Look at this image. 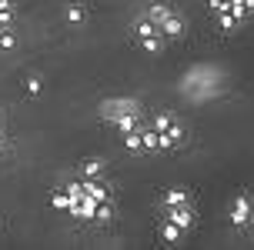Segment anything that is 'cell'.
Segmentation results:
<instances>
[{
	"mask_svg": "<svg viewBox=\"0 0 254 250\" xmlns=\"http://www.w3.org/2000/svg\"><path fill=\"white\" fill-rule=\"evenodd\" d=\"M24 90L30 97H40V90H44V80L40 77H24Z\"/></svg>",
	"mask_w": 254,
	"mask_h": 250,
	"instance_id": "12",
	"label": "cell"
},
{
	"mask_svg": "<svg viewBox=\"0 0 254 250\" xmlns=\"http://www.w3.org/2000/svg\"><path fill=\"white\" fill-rule=\"evenodd\" d=\"M17 47V34L10 27H0V50H13Z\"/></svg>",
	"mask_w": 254,
	"mask_h": 250,
	"instance_id": "11",
	"label": "cell"
},
{
	"mask_svg": "<svg viewBox=\"0 0 254 250\" xmlns=\"http://www.w3.org/2000/svg\"><path fill=\"white\" fill-rule=\"evenodd\" d=\"M64 20H67L70 27L84 24V20H87V10H84V3H67V10H64Z\"/></svg>",
	"mask_w": 254,
	"mask_h": 250,
	"instance_id": "3",
	"label": "cell"
},
{
	"mask_svg": "<svg viewBox=\"0 0 254 250\" xmlns=\"http://www.w3.org/2000/svg\"><path fill=\"white\" fill-rule=\"evenodd\" d=\"M181 230H184V227H178L174 220H164V227H161V237H164L167 244H178V240H181Z\"/></svg>",
	"mask_w": 254,
	"mask_h": 250,
	"instance_id": "8",
	"label": "cell"
},
{
	"mask_svg": "<svg viewBox=\"0 0 254 250\" xmlns=\"http://www.w3.org/2000/svg\"><path fill=\"white\" fill-rule=\"evenodd\" d=\"M10 17H13V3L10 0H0V27L10 24Z\"/></svg>",
	"mask_w": 254,
	"mask_h": 250,
	"instance_id": "14",
	"label": "cell"
},
{
	"mask_svg": "<svg viewBox=\"0 0 254 250\" xmlns=\"http://www.w3.org/2000/svg\"><path fill=\"white\" fill-rule=\"evenodd\" d=\"M164 207H167V210H174V207H188V194H184L181 187L167 190V194H164Z\"/></svg>",
	"mask_w": 254,
	"mask_h": 250,
	"instance_id": "6",
	"label": "cell"
},
{
	"mask_svg": "<svg viewBox=\"0 0 254 250\" xmlns=\"http://www.w3.org/2000/svg\"><path fill=\"white\" fill-rule=\"evenodd\" d=\"M0 130H3V117H0Z\"/></svg>",
	"mask_w": 254,
	"mask_h": 250,
	"instance_id": "17",
	"label": "cell"
},
{
	"mask_svg": "<svg viewBox=\"0 0 254 250\" xmlns=\"http://www.w3.org/2000/svg\"><path fill=\"white\" fill-rule=\"evenodd\" d=\"M101 174H104V163L101 160H84V163H80V177H84V180H97Z\"/></svg>",
	"mask_w": 254,
	"mask_h": 250,
	"instance_id": "7",
	"label": "cell"
},
{
	"mask_svg": "<svg viewBox=\"0 0 254 250\" xmlns=\"http://www.w3.org/2000/svg\"><path fill=\"white\" fill-rule=\"evenodd\" d=\"M84 194H90L94 200H101V203H107V187H101L97 180H84Z\"/></svg>",
	"mask_w": 254,
	"mask_h": 250,
	"instance_id": "9",
	"label": "cell"
},
{
	"mask_svg": "<svg viewBox=\"0 0 254 250\" xmlns=\"http://www.w3.org/2000/svg\"><path fill=\"white\" fill-rule=\"evenodd\" d=\"M51 200H54V207H57V210H74V207H77V197H74V194H70L67 187L57 190Z\"/></svg>",
	"mask_w": 254,
	"mask_h": 250,
	"instance_id": "4",
	"label": "cell"
},
{
	"mask_svg": "<svg viewBox=\"0 0 254 250\" xmlns=\"http://www.w3.org/2000/svg\"><path fill=\"white\" fill-rule=\"evenodd\" d=\"M161 34L164 37H181L184 34V20H181L178 13H167L164 20H161Z\"/></svg>",
	"mask_w": 254,
	"mask_h": 250,
	"instance_id": "2",
	"label": "cell"
},
{
	"mask_svg": "<svg viewBox=\"0 0 254 250\" xmlns=\"http://www.w3.org/2000/svg\"><path fill=\"white\" fill-rule=\"evenodd\" d=\"M0 144H3V130H0Z\"/></svg>",
	"mask_w": 254,
	"mask_h": 250,
	"instance_id": "16",
	"label": "cell"
},
{
	"mask_svg": "<svg viewBox=\"0 0 254 250\" xmlns=\"http://www.w3.org/2000/svg\"><path fill=\"white\" fill-rule=\"evenodd\" d=\"M167 13H174L171 7H167V3H154V7H151V20H154L157 27H161V20H164Z\"/></svg>",
	"mask_w": 254,
	"mask_h": 250,
	"instance_id": "13",
	"label": "cell"
},
{
	"mask_svg": "<svg viewBox=\"0 0 254 250\" xmlns=\"http://www.w3.org/2000/svg\"><path fill=\"white\" fill-rule=\"evenodd\" d=\"M231 220L238 227H244L251 220V203H248V197H234V203H231Z\"/></svg>",
	"mask_w": 254,
	"mask_h": 250,
	"instance_id": "1",
	"label": "cell"
},
{
	"mask_svg": "<svg viewBox=\"0 0 254 250\" xmlns=\"http://www.w3.org/2000/svg\"><path fill=\"white\" fill-rule=\"evenodd\" d=\"M107 217H111V207L101 203V207H97V220H107Z\"/></svg>",
	"mask_w": 254,
	"mask_h": 250,
	"instance_id": "15",
	"label": "cell"
},
{
	"mask_svg": "<svg viewBox=\"0 0 254 250\" xmlns=\"http://www.w3.org/2000/svg\"><path fill=\"white\" fill-rule=\"evenodd\" d=\"M167 220H174L178 227H184V230H188V227L194 224V213H190L188 207H174V210H167Z\"/></svg>",
	"mask_w": 254,
	"mask_h": 250,
	"instance_id": "5",
	"label": "cell"
},
{
	"mask_svg": "<svg viewBox=\"0 0 254 250\" xmlns=\"http://www.w3.org/2000/svg\"><path fill=\"white\" fill-rule=\"evenodd\" d=\"M140 137H144V150H164V147H161V134H157V130H140Z\"/></svg>",
	"mask_w": 254,
	"mask_h": 250,
	"instance_id": "10",
	"label": "cell"
}]
</instances>
